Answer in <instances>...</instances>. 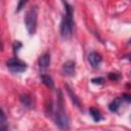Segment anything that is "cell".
<instances>
[{
	"mask_svg": "<svg viewBox=\"0 0 131 131\" xmlns=\"http://www.w3.org/2000/svg\"><path fill=\"white\" fill-rule=\"evenodd\" d=\"M37 18H38V9L36 6L31 7L25 16V25L27 28V31L30 35H33L36 32L37 28Z\"/></svg>",
	"mask_w": 131,
	"mask_h": 131,
	"instance_id": "obj_3",
	"label": "cell"
},
{
	"mask_svg": "<svg viewBox=\"0 0 131 131\" xmlns=\"http://www.w3.org/2000/svg\"><path fill=\"white\" fill-rule=\"evenodd\" d=\"M68 88V92H69V94H70V96L72 97V101L77 105V106H79L80 107V100L77 98V96L75 95V94H73V92H72V89H70L69 87H67Z\"/></svg>",
	"mask_w": 131,
	"mask_h": 131,
	"instance_id": "obj_12",
	"label": "cell"
},
{
	"mask_svg": "<svg viewBox=\"0 0 131 131\" xmlns=\"http://www.w3.org/2000/svg\"><path fill=\"white\" fill-rule=\"evenodd\" d=\"M89 114H90V116L92 117V119H93L95 122H99L100 120H102L101 113H100L97 108H95V107H91V108L89 110Z\"/></svg>",
	"mask_w": 131,
	"mask_h": 131,
	"instance_id": "obj_8",
	"label": "cell"
},
{
	"mask_svg": "<svg viewBox=\"0 0 131 131\" xmlns=\"http://www.w3.org/2000/svg\"><path fill=\"white\" fill-rule=\"evenodd\" d=\"M61 1H62L63 3H66V2H67V0H61Z\"/></svg>",
	"mask_w": 131,
	"mask_h": 131,
	"instance_id": "obj_18",
	"label": "cell"
},
{
	"mask_svg": "<svg viewBox=\"0 0 131 131\" xmlns=\"http://www.w3.org/2000/svg\"><path fill=\"white\" fill-rule=\"evenodd\" d=\"M64 5V15L62 16L60 23V34L63 38H70L73 35V6L68 2L63 3Z\"/></svg>",
	"mask_w": 131,
	"mask_h": 131,
	"instance_id": "obj_1",
	"label": "cell"
},
{
	"mask_svg": "<svg viewBox=\"0 0 131 131\" xmlns=\"http://www.w3.org/2000/svg\"><path fill=\"white\" fill-rule=\"evenodd\" d=\"M41 80H42L43 84L46 85L48 88H53L54 82H53L52 78H51L49 75H42V76H41Z\"/></svg>",
	"mask_w": 131,
	"mask_h": 131,
	"instance_id": "obj_10",
	"label": "cell"
},
{
	"mask_svg": "<svg viewBox=\"0 0 131 131\" xmlns=\"http://www.w3.org/2000/svg\"><path fill=\"white\" fill-rule=\"evenodd\" d=\"M20 101H21V103H23L25 106H27V107H31V105H32V98H31V96L28 95V94H23V95L20 96Z\"/></svg>",
	"mask_w": 131,
	"mask_h": 131,
	"instance_id": "obj_11",
	"label": "cell"
},
{
	"mask_svg": "<svg viewBox=\"0 0 131 131\" xmlns=\"http://www.w3.org/2000/svg\"><path fill=\"white\" fill-rule=\"evenodd\" d=\"M6 67H7V69H8L10 72L16 73V74H17V73H23V72H25V71L27 70V68H28L27 63H26L25 61L20 60V59L17 58V57H12V58L8 59L7 62H6Z\"/></svg>",
	"mask_w": 131,
	"mask_h": 131,
	"instance_id": "obj_4",
	"label": "cell"
},
{
	"mask_svg": "<svg viewBox=\"0 0 131 131\" xmlns=\"http://www.w3.org/2000/svg\"><path fill=\"white\" fill-rule=\"evenodd\" d=\"M28 1H29V0H19V1H18V4H17V6H16V10H15V11H16V12H19V11L26 6V4L28 3Z\"/></svg>",
	"mask_w": 131,
	"mask_h": 131,
	"instance_id": "obj_13",
	"label": "cell"
},
{
	"mask_svg": "<svg viewBox=\"0 0 131 131\" xmlns=\"http://www.w3.org/2000/svg\"><path fill=\"white\" fill-rule=\"evenodd\" d=\"M14 52H16L17 50H18V48L19 47H21V43L20 42H18V41H16V43H14Z\"/></svg>",
	"mask_w": 131,
	"mask_h": 131,
	"instance_id": "obj_16",
	"label": "cell"
},
{
	"mask_svg": "<svg viewBox=\"0 0 131 131\" xmlns=\"http://www.w3.org/2000/svg\"><path fill=\"white\" fill-rule=\"evenodd\" d=\"M103 78H101V77H99V78H93L92 80H91V82L93 83V84H99V85H101V84H103Z\"/></svg>",
	"mask_w": 131,
	"mask_h": 131,
	"instance_id": "obj_15",
	"label": "cell"
},
{
	"mask_svg": "<svg viewBox=\"0 0 131 131\" xmlns=\"http://www.w3.org/2000/svg\"><path fill=\"white\" fill-rule=\"evenodd\" d=\"M121 78V76L118 74V73H110L108 74V79L112 80V81H117Z\"/></svg>",
	"mask_w": 131,
	"mask_h": 131,
	"instance_id": "obj_14",
	"label": "cell"
},
{
	"mask_svg": "<svg viewBox=\"0 0 131 131\" xmlns=\"http://www.w3.org/2000/svg\"><path fill=\"white\" fill-rule=\"evenodd\" d=\"M101 60H102V57L101 55L98 53V52H95V51H92L88 54V61L90 63V66L94 69L98 68L101 63Z\"/></svg>",
	"mask_w": 131,
	"mask_h": 131,
	"instance_id": "obj_5",
	"label": "cell"
},
{
	"mask_svg": "<svg viewBox=\"0 0 131 131\" xmlns=\"http://www.w3.org/2000/svg\"><path fill=\"white\" fill-rule=\"evenodd\" d=\"M54 120H55V124L60 129H69L70 121L64 112L63 99H62L61 92L59 90H58V96H57V101H56V111H55V115H54Z\"/></svg>",
	"mask_w": 131,
	"mask_h": 131,
	"instance_id": "obj_2",
	"label": "cell"
},
{
	"mask_svg": "<svg viewBox=\"0 0 131 131\" xmlns=\"http://www.w3.org/2000/svg\"><path fill=\"white\" fill-rule=\"evenodd\" d=\"M0 120H5V115L1 108H0Z\"/></svg>",
	"mask_w": 131,
	"mask_h": 131,
	"instance_id": "obj_17",
	"label": "cell"
},
{
	"mask_svg": "<svg viewBox=\"0 0 131 131\" xmlns=\"http://www.w3.org/2000/svg\"><path fill=\"white\" fill-rule=\"evenodd\" d=\"M38 63H39V67H40L41 69H46V68H48L49 64H50V54H49V53H44V54H42V55L39 57Z\"/></svg>",
	"mask_w": 131,
	"mask_h": 131,
	"instance_id": "obj_7",
	"label": "cell"
},
{
	"mask_svg": "<svg viewBox=\"0 0 131 131\" xmlns=\"http://www.w3.org/2000/svg\"><path fill=\"white\" fill-rule=\"evenodd\" d=\"M76 71V63L72 60L66 61L61 67V73L64 76H73Z\"/></svg>",
	"mask_w": 131,
	"mask_h": 131,
	"instance_id": "obj_6",
	"label": "cell"
},
{
	"mask_svg": "<svg viewBox=\"0 0 131 131\" xmlns=\"http://www.w3.org/2000/svg\"><path fill=\"white\" fill-rule=\"evenodd\" d=\"M121 101H122L121 98H115V99L108 104V108H110V111L113 112V113L117 112V111L119 110L120 105H121Z\"/></svg>",
	"mask_w": 131,
	"mask_h": 131,
	"instance_id": "obj_9",
	"label": "cell"
}]
</instances>
